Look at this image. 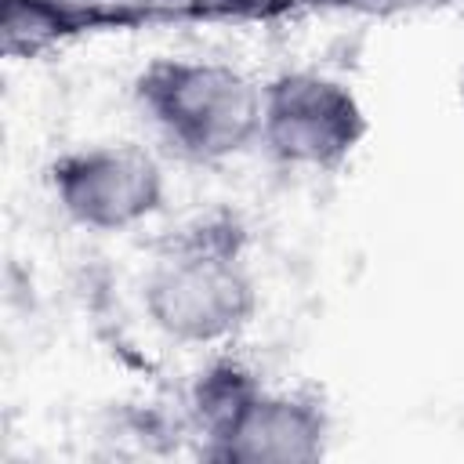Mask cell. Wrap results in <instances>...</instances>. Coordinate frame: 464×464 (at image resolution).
Returning <instances> with one entry per match:
<instances>
[{
	"instance_id": "obj_1",
	"label": "cell",
	"mask_w": 464,
	"mask_h": 464,
	"mask_svg": "<svg viewBox=\"0 0 464 464\" xmlns=\"http://www.w3.org/2000/svg\"><path fill=\"white\" fill-rule=\"evenodd\" d=\"M246 228L228 210L181 225L141 283L149 323L178 344L232 341L257 312V283L243 265Z\"/></svg>"
},
{
	"instance_id": "obj_2",
	"label": "cell",
	"mask_w": 464,
	"mask_h": 464,
	"mask_svg": "<svg viewBox=\"0 0 464 464\" xmlns=\"http://www.w3.org/2000/svg\"><path fill=\"white\" fill-rule=\"evenodd\" d=\"M134 105L185 160L218 163L261 138V87L210 58H152L134 76Z\"/></svg>"
},
{
	"instance_id": "obj_3",
	"label": "cell",
	"mask_w": 464,
	"mask_h": 464,
	"mask_svg": "<svg viewBox=\"0 0 464 464\" xmlns=\"http://www.w3.org/2000/svg\"><path fill=\"white\" fill-rule=\"evenodd\" d=\"M366 134L362 102L326 72L294 69L261 87V141L286 167L337 170Z\"/></svg>"
},
{
	"instance_id": "obj_4",
	"label": "cell",
	"mask_w": 464,
	"mask_h": 464,
	"mask_svg": "<svg viewBox=\"0 0 464 464\" xmlns=\"http://www.w3.org/2000/svg\"><path fill=\"white\" fill-rule=\"evenodd\" d=\"M58 210L91 232H127L163 207V170L145 145L102 141L62 152L47 167Z\"/></svg>"
},
{
	"instance_id": "obj_5",
	"label": "cell",
	"mask_w": 464,
	"mask_h": 464,
	"mask_svg": "<svg viewBox=\"0 0 464 464\" xmlns=\"http://www.w3.org/2000/svg\"><path fill=\"white\" fill-rule=\"evenodd\" d=\"M330 442V417L312 392H261L236 435L210 457L232 464H315Z\"/></svg>"
},
{
	"instance_id": "obj_6",
	"label": "cell",
	"mask_w": 464,
	"mask_h": 464,
	"mask_svg": "<svg viewBox=\"0 0 464 464\" xmlns=\"http://www.w3.org/2000/svg\"><path fill=\"white\" fill-rule=\"evenodd\" d=\"M261 392V381L239 359H214L192 377L185 410L196 435L203 439V457H214L236 435Z\"/></svg>"
},
{
	"instance_id": "obj_7",
	"label": "cell",
	"mask_w": 464,
	"mask_h": 464,
	"mask_svg": "<svg viewBox=\"0 0 464 464\" xmlns=\"http://www.w3.org/2000/svg\"><path fill=\"white\" fill-rule=\"evenodd\" d=\"M76 25L80 18L65 0H4L0 33L7 54H36Z\"/></svg>"
},
{
	"instance_id": "obj_8",
	"label": "cell",
	"mask_w": 464,
	"mask_h": 464,
	"mask_svg": "<svg viewBox=\"0 0 464 464\" xmlns=\"http://www.w3.org/2000/svg\"><path fill=\"white\" fill-rule=\"evenodd\" d=\"M457 98H460V112H464V69H460V83H457Z\"/></svg>"
}]
</instances>
